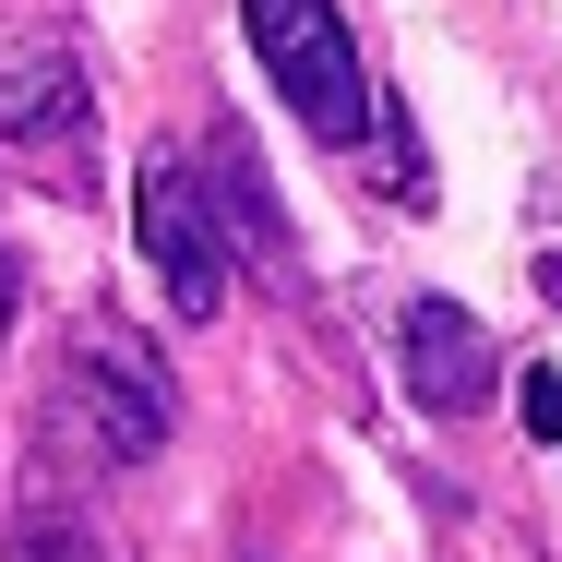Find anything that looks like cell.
Masks as SVG:
<instances>
[{"mask_svg": "<svg viewBox=\"0 0 562 562\" xmlns=\"http://www.w3.org/2000/svg\"><path fill=\"white\" fill-rule=\"evenodd\" d=\"M239 36L263 48L276 97L312 120L324 144H359V132H383L371 85H359V36H347V12H336V0H239Z\"/></svg>", "mask_w": 562, "mask_h": 562, "instance_id": "obj_1", "label": "cell"}, {"mask_svg": "<svg viewBox=\"0 0 562 562\" xmlns=\"http://www.w3.org/2000/svg\"><path fill=\"white\" fill-rule=\"evenodd\" d=\"M132 239H144V276L168 288L180 324H216L227 312V204L168 156V144L132 168Z\"/></svg>", "mask_w": 562, "mask_h": 562, "instance_id": "obj_2", "label": "cell"}, {"mask_svg": "<svg viewBox=\"0 0 562 562\" xmlns=\"http://www.w3.org/2000/svg\"><path fill=\"white\" fill-rule=\"evenodd\" d=\"M60 431H85L109 467H144V454L168 443V371L132 336L85 324V336L60 347Z\"/></svg>", "mask_w": 562, "mask_h": 562, "instance_id": "obj_3", "label": "cell"}, {"mask_svg": "<svg viewBox=\"0 0 562 562\" xmlns=\"http://www.w3.org/2000/svg\"><path fill=\"white\" fill-rule=\"evenodd\" d=\"M85 132H97V85H85L72 48H48V36L0 48V144H24V156L72 144V156H85Z\"/></svg>", "mask_w": 562, "mask_h": 562, "instance_id": "obj_4", "label": "cell"}, {"mask_svg": "<svg viewBox=\"0 0 562 562\" xmlns=\"http://www.w3.org/2000/svg\"><path fill=\"white\" fill-rule=\"evenodd\" d=\"M407 395L431 407V419H467V407H491V336H479V312H454V300H407Z\"/></svg>", "mask_w": 562, "mask_h": 562, "instance_id": "obj_5", "label": "cell"}, {"mask_svg": "<svg viewBox=\"0 0 562 562\" xmlns=\"http://www.w3.org/2000/svg\"><path fill=\"white\" fill-rule=\"evenodd\" d=\"M515 419H527V443H562V371H551V359L515 383Z\"/></svg>", "mask_w": 562, "mask_h": 562, "instance_id": "obj_6", "label": "cell"}, {"mask_svg": "<svg viewBox=\"0 0 562 562\" xmlns=\"http://www.w3.org/2000/svg\"><path fill=\"white\" fill-rule=\"evenodd\" d=\"M12 312H24V263H12V239H0V336H12Z\"/></svg>", "mask_w": 562, "mask_h": 562, "instance_id": "obj_7", "label": "cell"}]
</instances>
